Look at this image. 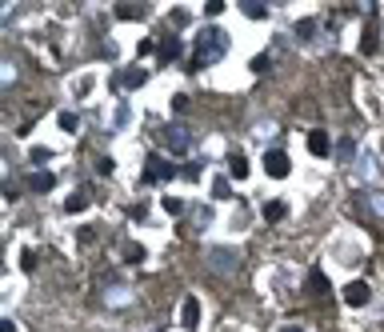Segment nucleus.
Wrapping results in <instances>:
<instances>
[{"label":"nucleus","mask_w":384,"mask_h":332,"mask_svg":"<svg viewBox=\"0 0 384 332\" xmlns=\"http://www.w3.org/2000/svg\"><path fill=\"white\" fill-rule=\"evenodd\" d=\"M344 304H352V308H364V304H368V284H364V280H352V284H344Z\"/></svg>","instance_id":"f257e3e1"},{"label":"nucleus","mask_w":384,"mask_h":332,"mask_svg":"<svg viewBox=\"0 0 384 332\" xmlns=\"http://www.w3.org/2000/svg\"><path fill=\"white\" fill-rule=\"evenodd\" d=\"M288 156H284V152H280V148H272V152H268V156H264V172H268V176H276V180H280V176H288Z\"/></svg>","instance_id":"f03ea898"},{"label":"nucleus","mask_w":384,"mask_h":332,"mask_svg":"<svg viewBox=\"0 0 384 332\" xmlns=\"http://www.w3.org/2000/svg\"><path fill=\"white\" fill-rule=\"evenodd\" d=\"M180 324H184V328H196V324H200V304H196V296L184 300V308H180Z\"/></svg>","instance_id":"7ed1b4c3"},{"label":"nucleus","mask_w":384,"mask_h":332,"mask_svg":"<svg viewBox=\"0 0 384 332\" xmlns=\"http://www.w3.org/2000/svg\"><path fill=\"white\" fill-rule=\"evenodd\" d=\"M168 176H172V164H164L160 156H152V160H148V172H144V180H148V184H156V180H168Z\"/></svg>","instance_id":"20e7f679"},{"label":"nucleus","mask_w":384,"mask_h":332,"mask_svg":"<svg viewBox=\"0 0 384 332\" xmlns=\"http://www.w3.org/2000/svg\"><path fill=\"white\" fill-rule=\"evenodd\" d=\"M328 148H332V140H328V132H308V152L312 156H328Z\"/></svg>","instance_id":"39448f33"},{"label":"nucleus","mask_w":384,"mask_h":332,"mask_svg":"<svg viewBox=\"0 0 384 332\" xmlns=\"http://www.w3.org/2000/svg\"><path fill=\"white\" fill-rule=\"evenodd\" d=\"M284 212H288V208H284L280 200H272V204L264 208V216H268V220H284Z\"/></svg>","instance_id":"423d86ee"},{"label":"nucleus","mask_w":384,"mask_h":332,"mask_svg":"<svg viewBox=\"0 0 384 332\" xmlns=\"http://www.w3.org/2000/svg\"><path fill=\"white\" fill-rule=\"evenodd\" d=\"M232 176H236V180L248 176V160H244V156H232Z\"/></svg>","instance_id":"0eeeda50"},{"label":"nucleus","mask_w":384,"mask_h":332,"mask_svg":"<svg viewBox=\"0 0 384 332\" xmlns=\"http://www.w3.org/2000/svg\"><path fill=\"white\" fill-rule=\"evenodd\" d=\"M60 128H64V132H76V116H72V112H60Z\"/></svg>","instance_id":"6e6552de"},{"label":"nucleus","mask_w":384,"mask_h":332,"mask_svg":"<svg viewBox=\"0 0 384 332\" xmlns=\"http://www.w3.org/2000/svg\"><path fill=\"white\" fill-rule=\"evenodd\" d=\"M32 188H40V192H44V188H52V176H48V172H40V176H32Z\"/></svg>","instance_id":"1a4fd4ad"},{"label":"nucleus","mask_w":384,"mask_h":332,"mask_svg":"<svg viewBox=\"0 0 384 332\" xmlns=\"http://www.w3.org/2000/svg\"><path fill=\"white\" fill-rule=\"evenodd\" d=\"M124 84H132V88H136V84H144V72H140V68H136V72H128V76H124Z\"/></svg>","instance_id":"9d476101"},{"label":"nucleus","mask_w":384,"mask_h":332,"mask_svg":"<svg viewBox=\"0 0 384 332\" xmlns=\"http://www.w3.org/2000/svg\"><path fill=\"white\" fill-rule=\"evenodd\" d=\"M84 204H88V200H84V196H72V200H68V204H64V208H68V212H80V208H84Z\"/></svg>","instance_id":"9b49d317"},{"label":"nucleus","mask_w":384,"mask_h":332,"mask_svg":"<svg viewBox=\"0 0 384 332\" xmlns=\"http://www.w3.org/2000/svg\"><path fill=\"white\" fill-rule=\"evenodd\" d=\"M312 288H316V292H328V280L320 276V272H312Z\"/></svg>","instance_id":"f8f14e48"},{"label":"nucleus","mask_w":384,"mask_h":332,"mask_svg":"<svg viewBox=\"0 0 384 332\" xmlns=\"http://www.w3.org/2000/svg\"><path fill=\"white\" fill-rule=\"evenodd\" d=\"M280 332H300V328H280Z\"/></svg>","instance_id":"ddd939ff"}]
</instances>
